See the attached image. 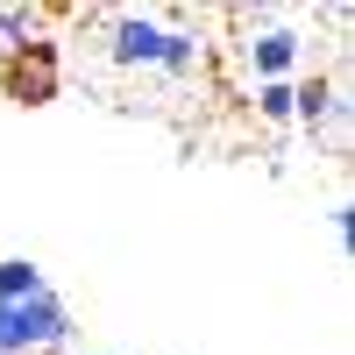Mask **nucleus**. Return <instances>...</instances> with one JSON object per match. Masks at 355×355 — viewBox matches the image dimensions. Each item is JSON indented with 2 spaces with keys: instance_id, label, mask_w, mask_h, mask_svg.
Returning a JSON list of instances; mask_svg holds the SVG:
<instances>
[{
  "instance_id": "1",
  "label": "nucleus",
  "mask_w": 355,
  "mask_h": 355,
  "mask_svg": "<svg viewBox=\"0 0 355 355\" xmlns=\"http://www.w3.org/2000/svg\"><path fill=\"white\" fill-rule=\"evenodd\" d=\"M43 348H71V313L57 291L0 306V355H43Z\"/></svg>"
},
{
  "instance_id": "2",
  "label": "nucleus",
  "mask_w": 355,
  "mask_h": 355,
  "mask_svg": "<svg viewBox=\"0 0 355 355\" xmlns=\"http://www.w3.org/2000/svg\"><path fill=\"white\" fill-rule=\"evenodd\" d=\"M57 85H64V71H57V43L50 36H28L8 64H0V93L21 100V107H50Z\"/></svg>"
},
{
  "instance_id": "3",
  "label": "nucleus",
  "mask_w": 355,
  "mask_h": 355,
  "mask_svg": "<svg viewBox=\"0 0 355 355\" xmlns=\"http://www.w3.org/2000/svg\"><path fill=\"white\" fill-rule=\"evenodd\" d=\"M107 50H114V64H121V71H150L157 50H164V21H150V15H114Z\"/></svg>"
},
{
  "instance_id": "4",
  "label": "nucleus",
  "mask_w": 355,
  "mask_h": 355,
  "mask_svg": "<svg viewBox=\"0 0 355 355\" xmlns=\"http://www.w3.org/2000/svg\"><path fill=\"white\" fill-rule=\"evenodd\" d=\"M242 57H249L256 85H270V78H291V64H299V36H291V28H277V21H256V36L242 43Z\"/></svg>"
},
{
  "instance_id": "5",
  "label": "nucleus",
  "mask_w": 355,
  "mask_h": 355,
  "mask_svg": "<svg viewBox=\"0 0 355 355\" xmlns=\"http://www.w3.org/2000/svg\"><path fill=\"white\" fill-rule=\"evenodd\" d=\"M341 114H348L341 85H327V78H306V85H291V121H299L306 135H320L327 121H341Z\"/></svg>"
},
{
  "instance_id": "6",
  "label": "nucleus",
  "mask_w": 355,
  "mask_h": 355,
  "mask_svg": "<svg viewBox=\"0 0 355 355\" xmlns=\"http://www.w3.org/2000/svg\"><path fill=\"white\" fill-rule=\"evenodd\" d=\"M36 291H50V284H43V270H36L28 256H8V263H0V306H21V299H36Z\"/></svg>"
},
{
  "instance_id": "7",
  "label": "nucleus",
  "mask_w": 355,
  "mask_h": 355,
  "mask_svg": "<svg viewBox=\"0 0 355 355\" xmlns=\"http://www.w3.org/2000/svg\"><path fill=\"white\" fill-rule=\"evenodd\" d=\"M199 64V36L192 28H164V50H157V71H171V78H185Z\"/></svg>"
},
{
  "instance_id": "8",
  "label": "nucleus",
  "mask_w": 355,
  "mask_h": 355,
  "mask_svg": "<svg viewBox=\"0 0 355 355\" xmlns=\"http://www.w3.org/2000/svg\"><path fill=\"white\" fill-rule=\"evenodd\" d=\"M28 36H36V15L28 8H0V57H15Z\"/></svg>"
},
{
  "instance_id": "9",
  "label": "nucleus",
  "mask_w": 355,
  "mask_h": 355,
  "mask_svg": "<svg viewBox=\"0 0 355 355\" xmlns=\"http://www.w3.org/2000/svg\"><path fill=\"white\" fill-rule=\"evenodd\" d=\"M256 114H263V121H291V78L256 85Z\"/></svg>"
}]
</instances>
